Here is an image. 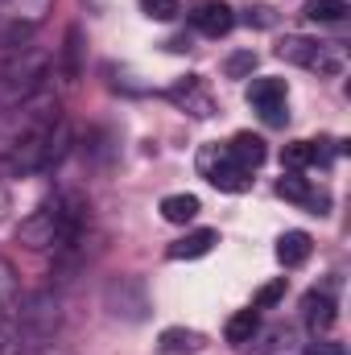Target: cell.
<instances>
[{"mask_svg":"<svg viewBox=\"0 0 351 355\" xmlns=\"http://www.w3.org/2000/svg\"><path fill=\"white\" fill-rule=\"evenodd\" d=\"M141 8H145L153 21H174L178 17V0H141Z\"/></svg>","mask_w":351,"mask_h":355,"instance_id":"24","label":"cell"},{"mask_svg":"<svg viewBox=\"0 0 351 355\" xmlns=\"http://www.w3.org/2000/svg\"><path fill=\"white\" fill-rule=\"evenodd\" d=\"M261 331V314L257 310H240V314H232L228 318V327H223V339L232 343V347H244V343H252V335Z\"/></svg>","mask_w":351,"mask_h":355,"instance_id":"17","label":"cell"},{"mask_svg":"<svg viewBox=\"0 0 351 355\" xmlns=\"http://www.w3.org/2000/svg\"><path fill=\"white\" fill-rule=\"evenodd\" d=\"M54 0H0V42H29Z\"/></svg>","mask_w":351,"mask_h":355,"instance_id":"7","label":"cell"},{"mask_svg":"<svg viewBox=\"0 0 351 355\" xmlns=\"http://www.w3.org/2000/svg\"><path fill=\"white\" fill-rule=\"evenodd\" d=\"M67 149H71V124L58 116V120H50V124H42V128H33V132H25V137L4 145L0 174L8 178L46 174V170H54L67 157Z\"/></svg>","mask_w":351,"mask_h":355,"instance_id":"2","label":"cell"},{"mask_svg":"<svg viewBox=\"0 0 351 355\" xmlns=\"http://www.w3.org/2000/svg\"><path fill=\"white\" fill-rule=\"evenodd\" d=\"M103 306L112 310V318H124V322H145L149 310H153L149 289H145L141 277H116V281H108Z\"/></svg>","mask_w":351,"mask_h":355,"instance_id":"6","label":"cell"},{"mask_svg":"<svg viewBox=\"0 0 351 355\" xmlns=\"http://www.w3.org/2000/svg\"><path fill=\"white\" fill-rule=\"evenodd\" d=\"M83 223H87V202L83 194L75 190H58L50 194L29 219H21L17 227V240L33 252H71L83 236Z\"/></svg>","mask_w":351,"mask_h":355,"instance_id":"1","label":"cell"},{"mask_svg":"<svg viewBox=\"0 0 351 355\" xmlns=\"http://www.w3.org/2000/svg\"><path fill=\"white\" fill-rule=\"evenodd\" d=\"M215 244H219V232H211V227H198V232L182 236L178 244H170V261H198V257H207Z\"/></svg>","mask_w":351,"mask_h":355,"instance_id":"15","label":"cell"},{"mask_svg":"<svg viewBox=\"0 0 351 355\" xmlns=\"http://www.w3.org/2000/svg\"><path fill=\"white\" fill-rule=\"evenodd\" d=\"M252 71H257V54H252V50H240V54L228 58V79H244V75H252Z\"/></svg>","mask_w":351,"mask_h":355,"instance_id":"23","label":"cell"},{"mask_svg":"<svg viewBox=\"0 0 351 355\" xmlns=\"http://www.w3.org/2000/svg\"><path fill=\"white\" fill-rule=\"evenodd\" d=\"M277 194L289 198V202H298V207H306V211H314V215H323L331 207V194L327 190H314V182L302 178V170H289V174L281 178L277 182Z\"/></svg>","mask_w":351,"mask_h":355,"instance_id":"9","label":"cell"},{"mask_svg":"<svg viewBox=\"0 0 351 355\" xmlns=\"http://www.w3.org/2000/svg\"><path fill=\"white\" fill-rule=\"evenodd\" d=\"M306 17L318 25H335L348 17V0H306Z\"/></svg>","mask_w":351,"mask_h":355,"instance_id":"20","label":"cell"},{"mask_svg":"<svg viewBox=\"0 0 351 355\" xmlns=\"http://www.w3.org/2000/svg\"><path fill=\"white\" fill-rule=\"evenodd\" d=\"M8 211H12V190H8V182L0 178V223L8 219Z\"/></svg>","mask_w":351,"mask_h":355,"instance_id":"27","label":"cell"},{"mask_svg":"<svg viewBox=\"0 0 351 355\" xmlns=\"http://www.w3.org/2000/svg\"><path fill=\"white\" fill-rule=\"evenodd\" d=\"M12 297H17V268L0 257V310L12 306Z\"/></svg>","mask_w":351,"mask_h":355,"instance_id":"22","label":"cell"},{"mask_svg":"<svg viewBox=\"0 0 351 355\" xmlns=\"http://www.w3.org/2000/svg\"><path fill=\"white\" fill-rule=\"evenodd\" d=\"M8 314H12V322H17V331H21L25 347L46 343V339L62 327V306H58V297H54L50 289L17 293V297H12V306H8Z\"/></svg>","mask_w":351,"mask_h":355,"instance_id":"4","label":"cell"},{"mask_svg":"<svg viewBox=\"0 0 351 355\" xmlns=\"http://www.w3.org/2000/svg\"><path fill=\"white\" fill-rule=\"evenodd\" d=\"M310 248H314V240L306 236V232H285L281 240H277V261L285 268H298L310 261Z\"/></svg>","mask_w":351,"mask_h":355,"instance_id":"16","label":"cell"},{"mask_svg":"<svg viewBox=\"0 0 351 355\" xmlns=\"http://www.w3.org/2000/svg\"><path fill=\"white\" fill-rule=\"evenodd\" d=\"M50 58L33 42H0V99H29L46 87Z\"/></svg>","mask_w":351,"mask_h":355,"instance_id":"3","label":"cell"},{"mask_svg":"<svg viewBox=\"0 0 351 355\" xmlns=\"http://www.w3.org/2000/svg\"><path fill=\"white\" fill-rule=\"evenodd\" d=\"M157 347L166 355H190V352L203 347V335L198 331H186V327H166L162 339H157Z\"/></svg>","mask_w":351,"mask_h":355,"instance_id":"18","label":"cell"},{"mask_svg":"<svg viewBox=\"0 0 351 355\" xmlns=\"http://www.w3.org/2000/svg\"><path fill=\"white\" fill-rule=\"evenodd\" d=\"M190 21H194V29H198L203 37H223V33H232L236 12H232L223 0H203V4L190 12Z\"/></svg>","mask_w":351,"mask_h":355,"instance_id":"12","label":"cell"},{"mask_svg":"<svg viewBox=\"0 0 351 355\" xmlns=\"http://www.w3.org/2000/svg\"><path fill=\"white\" fill-rule=\"evenodd\" d=\"M198 211H203V207H198L194 194H166V198H162V215H166V223H190Z\"/></svg>","mask_w":351,"mask_h":355,"instance_id":"19","label":"cell"},{"mask_svg":"<svg viewBox=\"0 0 351 355\" xmlns=\"http://www.w3.org/2000/svg\"><path fill=\"white\" fill-rule=\"evenodd\" d=\"M306 327H310V335L318 339V335H327L331 327H335V302H331V293H306Z\"/></svg>","mask_w":351,"mask_h":355,"instance_id":"14","label":"cell"},{"mask_svg":"<svg viewBox=\"0 0 351 355\" xmlns=\"http://www.w3.org/2000/svg\"><path fill=\"white\" fill-rule=\"evenodd\" d=\"M285 297V277H277V281H268L257 289V302H252V310H268V306H277Z\"/></svg>","mask_w":351,"mask_h":355,"instance_id":"21","label":"cell"},{"mask_svg":"<svg viewBox=\"0 0 351 355\" xmlns=\"http://www.w3.org/2000/svg\"><path fill=\"white\" fill-rule=\"evenodd\" d=\"M170 99H174L178 107H186L190 116H198V120H211L215 116V99H211V91H207V83L198 75L178 79L174 87H170Z\"/></svg>","mask_w":351,"mask_h":355,"instance_id":"11","label":"cell"},{"mask_svg":"<svg viewBox=\"0 0 351 355\" xmlns=\"http://www.w3.org/2000/svg\"><path fill=\"white\" fill-rule=\"evenodd\" d=\"M285 99H289V91L281 79H252V87H248V103L268 124H285Z\"/></svg>","mask_w":351,"mask_h":355,"instance_id":"10","label":"cell"},{"mask_svg":"<svg viewBox=\"0 0 351 355\" xmlns=\"http://www.w3.org/2000/svg\"><path fill=\"white\" fill-rule=\"evenodd\" d=\"M198 166H203V174H207V182H211L215 190L244 194V190L252 186V174H248V170H240V166L228 157V149H207V153L198 157Z\"/></svg>","mask_w":351,"mask_h":355,"instance_id":"8","label":"cell"},{"mask_svg":"<svg viewBox=\"0 0 351 355\" xmlns=\"http://www.w3.org/2000/svg\"><path fill=\"white\" fill-rule=\"evenodd\" d=\"M277 58H285V62H293V67H306V71H314L318 79H335V75H343V67H348V58H343V50H339L335 42H314V37H285V42L277 46Z\"/></svg>","mask_w":351,"mask_h":355,"instance_id":"5","label":"cell"},{"mask_svg":"<svg viewBox=\"0 0 351 355\" xmlns=\"http://www.w3.org/2000/svg\"><path fill=\"white\" fill-rule=\"evenodd\" d=\"M248 25H261V29H268L273 25V8H248V17H244Z\"/></svg>","mask_w":351,"mask_h":355,"instance_id":"26","label":"cell"},{"mask_svg":"<svg viewBox=\"0 0 351 355\" xmlns=\"http://www.w3.org/2000/svg\"><path fill=\"white\" fill-rule=\"evenodd\" d=\"M306 355H348V347L343 343H331V339H314V347Z\"/></svg>","mask_w":351,"mask_h":355,"instance_id":"25","label":"cell"},{"mask_svg":"<svg viewBox=\"0 0 351 355\" xmlns=\"http://www.w3.org/2000/svg\"><path fill=\"white\" fill-rule=\"evenodd\" d=\"M228 157L240 166V170H261L264 166V157H268V149H264V141L261 137H252V132H236L232 137V145H228Z\"/></svg>","mask_w":351,"mask_h":355,"instance_id":"13","label":"cell"}]
</instances>
